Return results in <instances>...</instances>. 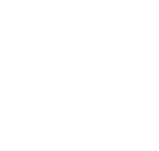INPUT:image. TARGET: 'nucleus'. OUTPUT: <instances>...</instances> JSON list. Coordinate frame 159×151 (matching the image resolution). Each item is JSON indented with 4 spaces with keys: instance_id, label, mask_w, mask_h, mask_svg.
I'll list each match as a JSON object with an SVG mask.
<instances>
[]
</instances>
